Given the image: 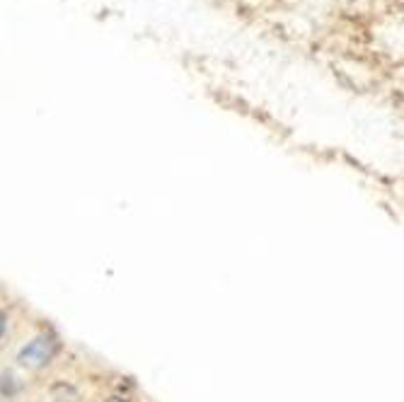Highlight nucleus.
Returning <instances> with one entry per match:
<instances>
[{"mask_svg": "<svg viewBox=\"0 0 404 402\" xmlns=\"http://www.w3.org/2000/svg\"><path fill=\"white\" fill-rule=\"evenodd\" d=\"M5 325H8V318H5V313H0V337L5 332Z\"/></svg>", "mask_w": 404, "mask_h": 402, "instance_id": "7ed1b4c3", "label": "nucleus"}, {"mask_svg": "<svg viewBox=\"0 0 404 402\" xmlns=\"http://www.w3.org/2000/svg\"><path fill=\"white\" fill-rule=\"evenodd\" d=\"M58 354V342L56 337L41 335L37 339H32L30 344L18 354V361L25 368H41L46 363H51V358Z\"/></svg>", "mask_w": 404, "mask_h": 402, "instance_id": "f257e3e1", "label": "nucleus"}, {"mask_svg": "<svg viewBox=\"0 0 404 402\" xmlns=\"http://www.w3.org/2000/svg\"><path fill=\"white\" fill-rule=\"evenodd\" d=\"M15 390H18V385H15V376L13 373H3V376H0V393L15 395Z\"/></svg>", "mask_w": 404, "mask_h": 402, "instance_id": "f03ea898", "label": "nucleus"}, {"mask_svg": "<svg viewBox=\"0 0 404 402\" xmlns=\"http://www.w3.org/2000/svg\"><path fill=\"white\" fill-rule=\"evenodd\" d=\"M109 402H124L122 398H112V400H109Z\"/></svg>", "mask_w": 404, "mask_h": 402, "instance_id": "20e7f679", "label": "nucleus"}]
</instances>
